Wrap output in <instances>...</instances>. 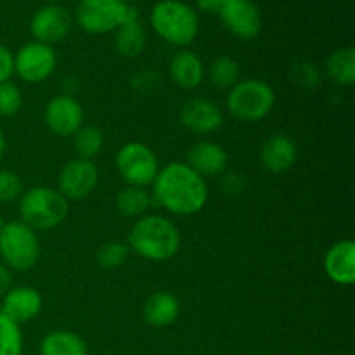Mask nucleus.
I'll list each match as a JSON object with an SVG mask.
<instances>
[{"label": "nucleus", "mask_w": 355, "mask_h": 355, "mask_svg": "<svg viewBox=\"0 0 355 355\" xmlns=\"http://www.w3.org/2000/svg\"><path fill=\"white\" fill-rule=\"evenodd\" d=\"M151 186L153 203L173 215L189 217L207 207V180L184 162H173L159 168Z\"/></svg>", "instance_id": "obj_1"}, {"label": "nucleus", "mask_w": 355, "mask_h": 355, "mask_svg": "<svg viewBox=\"0 0 355 355\" xmlns=\"http://www.w3.org/2000/svg\"><path fill=\"white\" fill-rule=\"evenodd\" d=\"M128 250H134L149 262H166L180 248V232L170 218L162 215H142L128 232Z\"/></svg>", "instance_id": "obj_2"}, {"label": "nucleus", "mask_w": 355, "mask_h": 355, "mask_svg": "<svg viewBox=\"0 0 355 355\" xmlns=\"http://www.w3.org/2000/svg\"><path fill=\"white\" fill-rule=\"evenodd\" d=\"M69 214L68 200L58 189L38 186L19 196L21 222L37 231L59 227Z\"/></svg>", "instance_id": "obj_3"}, {"label": "nucleus", "mask_w": 355, "mask_h": 355, "mask_svg": "<svg viewBox=\"0 0 355 355\" xmlns=\"http://www.w3.org/2000/svg\"><path fill=\"white\" fill-rule=\"evenodd\" d=\"M151 26L166 44L186 47L196 40L200 17L180 0H162L151 10Z\"/></svg>", "instance_id": "obj_4"}, {"label": "nucleus", "mask_w": 355, "mask_h": 355, "mask_svg": "<svg viewBox=\"0 0 355 355\" xmlns=\"http://www.w3.org/2000/svg\"><path fill=\"white\" fill-rule=\"evenodd\" d=\"M227 110L232 116L245 123H255L269 116L276 104V94L262 80H239L227 94Z\"/></svg>", "instance_id": "obj_5"}, {"label": "nucleus", "mask_w": 355, "mask_h": 355, "mask_svg": "<svg viewBox=\"0 0 355 355\" xmlns=\"http://www.w3.org/2000/svg\"><path fill=\"white\" fill-rule=\"evenodd\" d=\"M40 259V241L33 229L23 222H6L0 231V262L9 269L30 270Z\"/></svg>", "instance_id": "obj_6"}, {"label": "nucleus", "mask_w": 355, "mask_h": 355, "mask_svg": "<svg viewBox=\"0 0 355 355\" xmlns=\"http://www.w3.org/2000/svg\"><path fill=\"white\" fill-rule=\"evenodd\" d=\"M116 170L127 186L148 187L159 172L155 151L142 142H128L118 151Z\"/></svg>", "instance_id": "obj_7"}, {"label": "nucleus", "mask_w": 355, "mask_h": 355, "mask_svg": "<svg viewBox=\"0 0 355 355\" xmlns=\"http://www.w3.org/2000/svg\"><path fill=\"white\" fill-rule=\"evenodd\" d=\"M127 10L123 0H80L76 21L87 33H110L123 24Z\"/></svg>", "instance_id": "obj_8"}, {"label": "nucleus", "mask_w": 355, "mask_h": 355, "mask_svg": "<svg viewBox=\"0 0 355 355\" xmlns=\"http://www.w3.org/2000/svg\"><path fill=\"white\" fill-rule=\"evenodd\" d=\"M58 66L52 45L28 42L14 55V73L26 83H42L54 73Z\"/></svg>", "instance_id": "obj_9"}, {"label": "nucleus", "mask_w": 355, "mask_h": 355, "mask_svg": "<svg viewBox=\"0 0 355 355\" xmlns=\"http://www.w3.org/2000/svg\"><path fill=\"white\" fill-rule=\"evenodd\" d=\"M99 182V170L92 159L75 158L66 163L58 177V191L66 200H85Z\"/></svg>", "instance_id": "obj_10"}, {"label": "nucleus", "mask_w": 355, "mask_h": 355, "mask_svg": "<svg viewBox=\"0 0 355 355\" xmlns=\"http://www.w3.org/2000/svg\"><path fill=\"white\" fill-rule=\"evenodd\" d=\"M218 14L225 28L241 40H252L262 30V16L252 0H224Z\"/></svg>", "instance_id": "obj_11"}, {"label": "nucleus", "mask_w": 355, "mask_h": 355, "mask_svg": "<svg viewBox=\"0 0 355 355\" xmlns=\"http://www.w3.org/2000/svg\"><path fill=\"white\" fill-rule=\"evenodd\" d=\"M44 120L52 134L59 137H73L83 125V107L71 96L61 94L47 103Z\"/></svg>", "instance_id": "obj_12"}, {"label": "nucleus", "mask_w": 355, "mask_h": 355, "mask_svg": "<svg viewBox=\"0 0 355 355\" xmlns=\"http://www.w3.org/2000/svg\"><path fill=\"white\" fill-rule=\"evenodd\" d=\"M35 42L42 44H58L68 37L71 30V16L61 6H45L33 14L30 23Z\"/></svg>", "instance_id": "obj_13"}, {"label": "nucleus", "mask_w": 355, "mask_h": 355, "mask_svg": "<svg viewBox=\"0 0 355 355\" xmlns=\"http://www.w3.org/2000/svg\"><path fill=\"white\" fill-rule=\"evenodd\" d=\"M180 123L196 135H208L217 132L224 123L220 107L210 99L196 97L187 101L180 110Z\"/></svg>", "instance_id": "obj_14"}, {"label": "nucleus", "mask_w": 355, "mask_h": 355, "mask_svg": "<svg viewBox=\"0 0 355 355\" xmlns=\"http://www.w3.org/2000/svg\"><path fill=\"white\" fill-rule=\"evenodd\" d=\"M42 295L31 286L10 288L2 297L0 314L9 318L16 324H24L42 312Z\"/></svg>", "instance_id": "obj_15"}, {"label": "nucleus", "mask_w": 355, "mask_h": 355, "mask_svg": "<svg viewBox=\"0 0 355 355\" xmlns=\"http://www.w3.org/2000/svg\"><path fill=\"white\" fill-rule=\"evenodd\" d=\"M324 272L340 286H350L355 281V243L352 239L336 241L324 255Z\"/></svg>", "instance_id": "obj_16"}, {"label": "nucleus", "mask_w": 355, "mask_h": 355, "mask_svg": "<svg viewBox=\"0 0 355 355\" xmlns=\"http://www.w3.org/2000/svg\"><path fill=\"white\" fill-rule=\"evenodd\" d=\"M229 156L222 146L211 141H200L187 153V165L205 179V177H218L227 168Z\"/></svg>", "instance_id": "obj_17"}, {"label": "nucleus", "mask_w": 355, "mask_h": 355, "mask_svg": "<svg viewBox=\"0 0 355 355\" xmlns=\"http://www.w3.org/2000/svg\"><path fill=\"white\" fill-rule=\"evenodd\" d=\"M260 159L269 172H288L298 159L297 144L286 135H272L263 142L262 149H260Z\"/></svg>", "instance_id": "obj_18"}, {"label": "nucleus", "mask_w": 355, "mask_h": 355, "mask_svg": "<svg viewBox=\"0 0 355 355\" xmlns=\"http://www.w3.org/2000/svg\"><path fill=\"white\" fill-rule=\"evenodd\" d=\"M168 71L172 82L184 90L198 89L205 78L203 61L200 55L187 49H182L173 55Z\"/></svg>", "instance_id": "obj_19"}, {"label": "nucleus", "mask_w": 355, "mask_h": 355, "mask_svg": "<svg viewBox=\"0 0 355 355\" xmlns=\"http://www.w3.org/2000/svg\"><path fill=\"white\" fill-rule=\"evenodd\" d=\"M116 51L125 58H137L146 47V30L139 21V10L128 6L123 24L116 30Z\"/></svg>", "instance_id": "obj_20"}, {"label": "nucleus", "mask_w": 355, "mask_h": 355, "mask_svg": "<svg viewBox=\"0 0 355 355\" xmlns=\"http://www.w3.org/2000/svg\"><path fill=\"white\" fill-rule=\"evenodd\" d=\"M144 319L153 328H168L180 314L179 298L170 291H156L146 300Z\"/></svg>", "instance_id": "obj_21"}, {"label": "nucleus", "mask_w": 355, "mask_h": 355, "mask_svg": "<svg viewBox=\"0 0 355 355\" xmlns=\"http://www.w3.org/2000/svg\"><path fill=\"white\" fill-rule=\"evenodd\" d=\"M40 355H87V343L76 333L55 329L40 342Z\"/></svg>", "instance_id": "obj_22"}, {"label": "nucleus", "mask_w": 355, "mask_h": 355, "mask_svg": "<svg viewBox=\"0 0 355 355\" xmlns=\"http://www.w3.org/2000/svg\"><path fill=\"white\" fill-rule=\"evenodd\" d=\"M116 210L125 218H141L151 208L153 196L146 187L127 186L116 194Z\"/></svg>", "instance_id": "obj_23"}, {"label": "nucleus", "mask_w": 355, "mask_h": 355, "mask_svg": "<svg viewBox=\"0 0 355 355\" xmlns=\"http://www.w3.org/2000/svg\"><path fill=\"white\" fill-rule=\"evenodd\" d=\"M326 73L336 85L349 87L355 82V51L352 47H340L326 59Z\"/></svg>", "instance_id": "obj_24"}, {"label": "nucleus", "mask_w": 355, "mask_h": 355, "mask_svg": "<svg viewBox=\"0 0 355 355\" xmlns=\"http://www.w3.org/2000/svg\"><path fill=\"white\" fill-rule=\"evenodd\" d=\"M210 82L220 90H231L241 80V68L236 59L229 55H218L210 64Z\"/></svg>", "instance_id": "obj_25"}, {"label": "nucleus", "mask_w": 355, "mask_h": 355, "mask_svg": "<svg viewBox=\"0 0 355 355\" xmlns=\"http://www.w3.org/2000/svg\"><path fill=\"white\" fill-rule=\"evenodd\" d=\"M73 146L82 159H92L104 148V132L96 125H82L80 130L73 135Z\"/></svg>", "instance_id": "obj_26"}, {"label": "nucleus", "mask_w": 355, "mask_h": 355, "mask_svg": "<svg viewBox=\"0 0 355 355\" xmlns=\"http://www.w3.org/2000/svg\"><path fill=\"white\" fill-rule=\"evenodd\" d=\"M23 354V333L19 324L0 314V355Z\"/></svg>", "instance_id": "obj_27"}, {"label": "nucleus", "mask_w": 355, "mask_h": 355, "mask_svg": "<svg viewBox=\"0 0 355 355\" xmlns=\"http://www.w3.org/2000/svg\"><path fill=\"white\" fill-rule=\"evenodd\" d=\"M128 252H130V250H128L127 245L118 241H111V243H106V245H103L99 250H97L96 260L103 269L113 270V269H118V267H121L125 262H127Z\"/></svg>", "instance_id": "obj_28"}, {"label": "nucleus", "mask_w": 355, "mask_h": 355, "mask_svg": "<svg viewBox=\"0 0 355 355\" xmlns=\"http://www.w3.org/2000/svg\"><path fill=\"white\" fill-rule=\"evenodd\" d=\"M23 106V94L14 82L0 83V116H14Z\"/></svg>", "instance_id": "obj_29"}, {"label": "nucleus", "mask_w": 355, "mask_h": 355, "mask_svg": "<svg viewBox=\"0 0 355 355\" xmlns=\"http://www.w3.org/2000/svg\"><path fill=\"white\" fill-rule=\"evenodd\" d=\"M23 194L19 175L10 170H0V203H10Z\"/></svg>", "instance_id": "obj_30"}, {"label": "nucleus", "mask_w": 355, "mask_h": 355, "mask_svg": "<svg viewBox=\"0 0 355 355\" xmlns=\"http://www.w3.org/2000/svg\"><path fill=\"white\" fill-rule=\"evenodd\" d=\"M295 73H297V80L300 82V85L307 87V89H315L321 83L319 69L311 62H300L298 66H295Z\"/></svg>", "instance_id": "obj_31"}, {"label": "nucleus", "mask_w": 355, "mask_h": 355, "mask_svg": "<svg viewBox=\"0 0 355 355\" xmlns=\"http://www.w3.org/2000/svg\"><path fill=\"white\" fill-rule=\"evenodd\" d=\"M14 75V54L0 44V83L9 82Z\"/></svg>", "instance_id": "obj_32"}, {"label": "nucleus", "mask_w": 355, "mask_h": 355, "mask_svg": "<svg viewBox=\"0 0 355 355\" xmlns=\"http://www.w3.org/2000/svg\"><path fill=\"white\" fill-rule=\"evenodd\" d=\"M10 283H12V277H10V269L3 262H0V297L7 293L10 290Z\"/></svg>", "instance_id": "obj_33"}, {"label": "nucleus", "mask_w": 355, "mask_h": 355, "mask_svg": "<svg viewBox=\"0 0 355 355\" xmlns=\"http://www.w3.org/2000/svg\"><path fill=\"white\" fill-rule=\"evenodd\" d=\"M198 7L205 12H218L220 7L224 6V0H196Z\"/></svg>", "instance_id": "obj_34"}, {"label": "nucleus", "mask_w": 355, "mask_h": 355, "mask_svg": "<svg viewBox=\"0 0 355 355\" xmlns=\"http://www.w3.org/2000/svg\"><path fill=\"white\" fill-rule=\"evenodd\" d=\"M3 153H6V135H3V132L0 130V159H2Z\"/></svg>", "instance_id": "obj_35"}, {"label": "nucleus", "mask_w": 355, "mask_h": 355, "mask_svg": "<svg viewBox=\"0 0 355 355\" xmlns=\"http://www.w3.org/2000/svg\"><path fill=\"white\" fill-rule=\"evenodd\" d=\"M3 225H6V220H3V217H2V215H0V231H2V229H3Z\"/></svg>", "instance_id": "obj_36"}, {"label": "nucleus", "mask_w": 355, "mask_h": 355, "mask_svg": "<svg viewBox=\"0 0 355 355\" xmlns=\"http://www.w3.org/2000/svg\"><path fill=\"white\" fill-rule=\"evenodd\" d=\"M123 2L125 3H127V2H139V0H123Z\"/></svg>", "instance_id": "obj_37"}, {"label": "nucleus", "mask_w": 355, "mask_h": 355, "mask_svg": "<svg viewBox=\"0 0 355 355\" xmlns=\"http://www.w3.org/2000/svg\"><path fill=\"white\" fill-rule=\"evenodd\" d=\"M47 2H51V3H54V2H59V0H47Z\"/></svg>", "instance_id": "obj_38"}]
</instances>
